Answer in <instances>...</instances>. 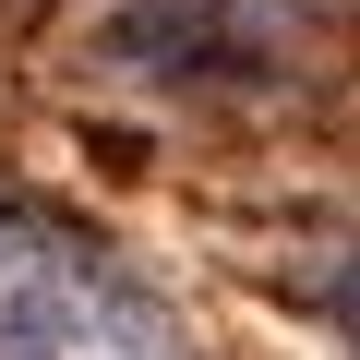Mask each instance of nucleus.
<instances>
[{"label":"nucleus","instance_id":"2","mask_svg":"<svg viewBox=\"0 0 360 360\" xmlns=\"http://www.w3.org/2000/svg\"><path fill=\"white\" fill-rule=\"evenodd\" d=\"M96 60L156 96H288L324 60V25L300 0H120L96 25Z\"/></svg>","mask_w":360,"mask_h":360},{"label":"nucleus","instance_id":"3","mask_svg":"<svg viewBox=\"0 0 360 360\" xmlns=\"http://www.w3.org/2000/svg\"><path fill=\"white\" fill-rule=\"evenodd\" d=\"M276 288L324 324V336H348V360H360V229H324V240H288L276 252Z\"/></svg>","mask_w":360,"mask_h":360},{"label":"nucleus","instance_id":"1","mask_svg":"<svg viewBox=\"0 0 360 360\" xmlns=\"http://www.w3.org/2000/svg\"><path fill=\"white\" fill-rule=\"evenodd\" d=\"M0 360H217L168 276L0 180Z\"/></svg>","mask_w":360,"mask_h":360}]
</instances>
